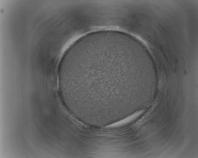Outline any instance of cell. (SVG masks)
I'll use <instances>...</instances> for the list:
<instances>
[{
	"instance_id": "obj_1",
	"label": "cell",
	"mask_w": 198,
	"mask_h": 158,
	"mask_svg": "<svg viewBox=\"0 0 198 158\" xmlns=\"http://www.w3.org/2000/svg\"><path fill=\"white\" fill-rule=\"evenodd\" d=\"M124 51L113 46L101 45L70 59L63 78L73 98L95 111L114 110L117 89L127 81Z\"/></svg>"
}]
</instances>
